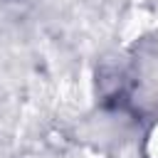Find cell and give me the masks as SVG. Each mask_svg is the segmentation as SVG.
<instances>
[{"label": "cell", "instance_id": "obj_1", "mask_svg": "<svg viewBox=\"0 0 158 158\" xmlns=\"http://www.w3.org/2000/svg\"><path fill=\"white\" fill-rule=\"evenodd\" d=\"M151 153H153V158H158V131H156V136H153V143H151Z\"/></svg>", "mask_w": 158, "mask_h": 158}]
</instances>
